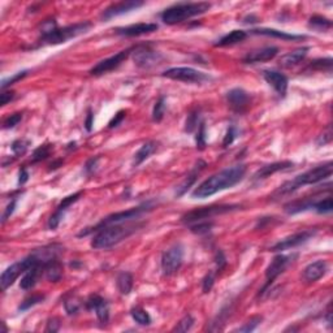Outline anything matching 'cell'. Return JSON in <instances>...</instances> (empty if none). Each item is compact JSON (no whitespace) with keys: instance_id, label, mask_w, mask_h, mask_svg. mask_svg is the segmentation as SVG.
<instances>
[{"instance_id":"obj_1","label":"cell","mask_w":333,"mask_h":333,"mask_svg":"<svg viewBox=\"0 0 333 333\" xmlns=\"http://www.w3.org/2000/svg\"><path fill=\"white\" fill-rule=\"evenodd\" d=\"M245 175L246 165H243V164H237V165L225 168L215 175L210 176L209 179L198 185V188L194 189V191L191 193V198L204 199V198L211 197L219 191L233 188L234 185L242 181Z\"/></svg>"},{"instance_id":"obj_2","label":"cell","mask_w":333,"mask_h":333,"mask_svg":"<svg viewBox=\"0 0 333 333\" xmlns=\"http://www.w3.org/2000/svg\"><path fill=\"white\" fill-rule=\"evenodd\" d=\"M142 223H121V224H113L104 227L102 229L97 230V234L91 239V247L97 250H106L111 248L120 243L121 241L131 237L132 234L136 233L137 230L142 228Z\"/></svg>"},{"instance_id":"obj_3","label":"cell","mask_w":333,"mask_h":333,"mask_svg":"<svg viewBox=\"0 0 333 333\" xmlns=\"http://www.w3.org/2000/svg\"><path fill=\"white\" fill-rule=\"evenodd\" d=\"M332 170H333V164L330 161L325 164H321V165L315 166V168H311V170L306 171L302 175H298L297 177H294L290 181H286L285 184H282L277 190L273 193V197H280V195H286V194H292L296 190H298L302 186H306V185H314L318 184V182L324 181L325 179L332 176Z\"/></svg>"},{"instance_id":"obj_4","label":"cell","mask_w":333,"mask_h":333,"mask_svg":"<svg viewBox=\"0 0 333 333\" xmlns=\"http://www.w3.org/2000/svg\"><path fill=\"white\" fill-rule=\"evenodd\" d=\"M91 26L93 25H91L90 21H84L78 22V24L69 25V26L55 27V29L47 31V33H42V35L39 36V39L36 40V45L34 46L33 49H39L43 46H56L65 43L69 39L81 35V34L88 33Z\"/></svg>"},{"instance_id":"obj_5","label":"cell","mask_w":333,"mask_h":333,"mask_svg":"<svg viewBox=\"0 0 333 333\" xmlns=\"http://www.w3.org/2000/svg\"><path fill=\"white\" fill-rule=\"evenodd\" d=\"M211 8V4L207 2L199 3H177L166 8L160 15L161 21L166 25H176L190 20L195 16L203 15Z\"/></svg>"},{"instance_id":"obj_6","label":"cell","mask_w":333,"mask_h":333,"mask_svg":"<svg viewBox=\"0 0 333 333\" xmlns=\"http://www.w3.org/2000/svg\"><path fill=\"white\" fill-rule=\"evenodd\" d=\"M152 209H154L152 202H146L143 203V204H141V206L133 207V209H129L127 210V211H120V212H115V214H111V215H108L107 218H104L100 223H98L95 227L82 229L78 233V237H85L88 236V234L93 233V232H97V230L102 229V228L108 227V225L121 224V223H129V221L138 220L143 214L150 212Z\"/></svg>"},{"instance_id":"obj_7","label":"cell","mask_w":333,"mask_h":333,"mask_svg":"<svg viewBox=\"0 0 333 333\" xmlns=\"http://www.w3.org/2000/svg\"><path fill=\"white\" fill-rule=\"evenodd\" d=\"M238 209H241V206H238V204H218V206L199 207V209H195L193 211H189L188 214H185L181 218V221L184 224L191 225L194 223L209 220V219H212L214 216L233 212Z\"/></svg>"},{"instance_id":"obj_8","label":"cell","mask_w":333,"mask_h":333,"mask_svg":"<svg viewBox=\"0 0 333 333\" xmlns=\"http://www.w3.org/2000/svg\"><path fill=\"white\" fill-rule=\"evenodd\" d=\"M35 263H39V262L36 261L33 254H30L29 257L24 258L22 261H18L16 262V263H13L12 266H9L8 268L2 273V277H0L2 289L7 290L11 285L15 284V281L20 276L24 275V273Z\"/></svg>"},{"instance_id":"obj_9","label":"cell","mask_w":333,"mask_h":333,"mask_svg":"<svg viewBox=\"0 0 333 333\" xmlns=\"http://www.w3.org/2000/svg\"><path fill=\"white\" fill-rule=\"evenodd\" d=\"M296 258H297V254H293V255L279 254L273 258L272 261H271V263L268 264V267H267L266 284H264V286L262 288V290L259 292V296H263V294L266 293V290L270 288L271 284H272V282L275 281L281 273L285 272V270L288 268L289 264H290L292 262H293V259H296Z\"/></svg>"},{"instance_id":"obj_10","label":"cell","mask_w":333,"mask_h":333,"mask_svg":"<svg viewBox=\"0 0 333 333\" xmlns=\"http://www.w3.org/2000/svg\"><path fill=\"white\" fill-rule=\"evenodd\" d=\"M161 76L165 78L175 79V81L186 82V84H202L210 79V76H207L206 73L189 67L171 68V69H166Z\"/></svg>"},{"instance_id":"obj_11","label":"cell","mask_w":333,"mask_h":333,"mask_svg":"<svg viewBox=\"0 0 333 333\" xmlns=\"http://www.w3.org/2000/svg\"><path fill=\"white\" fill-rule=\"evenodd\" d=\"M184 262V248L181 245H175L161 255V271L164 276H173L179 272Z\"/></svg>"},{"instance_id":"obj_12","label":"cell","mask_w":333,"mask_h":333,"mask_svg":"<svg viewBox=\"0 0 333 333\" xmlns=\"http://www.w3.org/2000/svg\"><path fill=\"white\" fill-rule=\"evenodd\" d=\"M133 51L134 47H131V49L122 50V51L113 55L111 58H107L104 59V60L99 61L95 67L91 68L90 74L91 76H102V74H106V73L117 69V68L131 56V54H133Z\"/></svg>"},{"instance_id":"obj_13","label":"cell","mask_w":333,"mask_h":333,"mask_svg":"<svg viewBox=\"0 0 333 333\" xmlns=\"http://www.w3.org/2000/svg\"><path fill=\"white\" fill-rule=\"evenodd\" d=\"M316 234V229H306V230H301L297 233L292 234V236L285 237L284 239L279 241V242L273 245L271 247V252L273 253H281L285 250H292V248H296L301 245H305L306 242H309L310 239Z\"/></svg>"},{"instance_id":"obj_14","label":"cell","mask_w":333,"mask_h":333,"mask_svg":"<svg viewBox=\"0 0 333 333\" xmlns=\"http://www.w3.org/2000/svg\"><path fill=\"white\" fill-rule=\"evenodd\" d=\"M133 60L137 67L149 69L160 63L161 55L147 46H140V47H134Z\"/></svg>"},{"instance_id":"obj_15","label":"cell","mask_w":333,"mask_h":333,"mask_svg":"<svg viewBox=\"0 0 333 333\" xmlns=\"http://www.w3.org/2000/svg\"><path fill=\"white\" fill-rule=\"evenodd\" d=\"M227 102L232 111L237 113H243L252 103V97L243 89L236 88L227 93Z\"/></svg>"},{"instance_id":"obj_16","label":"cell","mask_w":333,"mask_h":333,"mask_svg":"<svg viewBox=\"0 0 333 333\" xmlns=\"http://www.w3.org/2000/svg\"><path fill=\"white\" fill-rule=\"evenodd\" d=\"M143 2L141 0H128V2H120V3L112 4V6H109L108 8H106L100 16V18L103 20V21H108L111 18L117 17V16L125 15V13H129L134 9H138L140 7L143 6Z\"/></svg>"},{"instance_id":"obj_17","label":"cell","mask_w":333,"mask_h":333,"mask_svg":"<svg viewBox=\"0 0 333 333\" xmlns=\"http://www.w3.org/2000/svg\"><path fill=\"white\" fill-rule=\"evenodd\" d=\"M86 309L90 311H95L98 320L102 324H107L109 320V306L108 302L103 297H100L98 294H91L88 301L85 302Z\"/></svg>"},{"instance_id":"obj_18","label":"cell","mask_w":333,"mask_h":333,"mask_svg":"<svg viewBox=\"0 0 333 333\" xmlns=\"http://www.w3.org/2000/svg\"><path fill=\"white\" fill-rule=\"evenodd\" d=\"M159 29V25L155 22H140L125 27L116 29V34L122 36H141L146 34H151Z\"/></svg>"},{"instance_id":"obj_19","label":"cell","mask_w":333,"mask_h":333,"mask_svg":"<svg viewBox=\"0 0 333 333\" xmlns=\"http://www.w3.org/2000/svg\"><path fill=\"white\" fill-rule=\"evenodd\" d=\"M81 195H82V191H78V193L72 194V195H69V197H65L63 200H61L60 204H59L58 209H56V211H55L54 214L51 215V218H50V220H49L50 229L55 230L56 228L59 227L61 219L64 218V214L68 211V209L72 206L73 203H76L77 200L79 199Z\"/></svg>"},{"instance_id":"obj_20","label":"cell","mask_w":333,"mask_h":333,"mask_svg":"<svg viewBox=\"0 0 333 333\" xmlns=\"http://www.w3.org/2000/svg\"><path fill=\"white\" fill-rule=\"evenodd\" d=\"M263 78L270 86L275 89V91L281 97H285L288 90V77L277 70H264Z\"/></svg>"},{"instance_id":"obj_21","label":"cell","mask_w":333,"mask_h":333,"mask_svg":"<svg viewBox=\"0 0 333 333\" xmlns=\"http://www.w3.org/2000/svg\"><path fill=\"white\" fill-rule=\"evenodd\" d=\"M277 54H279V49L275 47V46H270V47H264V49L248 52L245 58L242 59V61L245 64L264 63V61L272 60Z\"/></svg>"},{"instance_id":"obj_22","label":"cell","mask_w":333,"mask_h":333,"mask_svg":"<svg viewBox=\"0 0 333 333\" xmlns=\"http://www.w3.org/2000/svg\"><path fill=\"white\" fill-rule=\"evenodd\" d=\"M293 165L294 164L289 160L276 161V163L272 164H267V165L262 166L261 170H258L257 172H255V175L253 176V180H254V181H262V180H266L267 177H270V176L275 175V173L280 172V171L290 170Z\"/></svg>"},{"instance_id":"obj_23","label":"cell","mask_w":333,"mask_h":333,"mask_svg":"<svg viewBox=\"0 0 333 333\" xmlns=\"http://www.w3.org/2000/svg\"><path fill=\"white\" fill-rule=\"evenodd\" d=\"M328 264L325 261H316L314 263H310L309 266L303 270L302 277L306 282H315L320 280L323 276L327 273Z\"/></svg>"},{"instance_id":"obj_24","label":"cell","mask_w":333,"mask_h":333,"mask_svg":"<svg viewBox=\"0 0 333 333\" xmlns=\"http://www.w3.org/2000/svg\"><path fill=\"white\" fill-rule=\"evenodd\" d=\"M42 272H45V266L40 263L34 264L22 276L21 281H20V288L22 290H30V289H33L36 282H38V279L42 276Z\"/></svg>"},{"instance_id":"obj_25","label":"cell","mask_w":333,"mask_h":333,"mask_svg":"<svg viewBox=\"0 0 333 333\" xmlns=\"http://www.w3.org/2000/svg\"><path fill=\"white\" fill-rule=\"evenodd\" d=\"M310 51V47H300V49L294 50V51L289 52V54L284 55L280 59V67L282 68H292L294 65L300 64L303 59L306 58L307 54Z\"/></svg>"},{"instance_id":"obj_26","label":"cell","mask_w":333,"mask_h":333,"mask_svg":"<svg viewBox=\"0 0 333 333\" xmlns=\"http://www.w3.org/2000/svg\"><path fill=\"white\" fill-rule=\"evenodd\" d=\"M204 166H206V163H204V161L203 160L197 161V164L194 165L193 171L186 176V179L184 180V182H182L179 188H177V197H181V195H184V194L189 190V188H190L191 185L197 181V177L199 176V173L204 170Z\"/></svg>"},{"instance_id":"obj_27","label":"cell","mask_w":333,"mask_h":333,"mask_svg":"<svg viewBox=\"0 0 333 333\" xmlns=\"http://www.w3.org/2000/svg\"><path fill=\"white\" fill-rule=\"evenodd\" d=\"M253 34L257 35H266V36H272V38H277V39H284V40H298V39H305V35H297V34H289L286 31H280L276 29H266V27H261V29H254L252 30Z\"/></svg>"},{"instance_id":"obj_28","label":"cell","mask_w":333,"mask_h":333,"mask_svg":"<svg viewBox=\"0 0 333 333\" xmlns=\"http://www.w3.org/2000/svg\"><path fill=\"white\" fill-rule=\"evenodd\" d=\"M64 275V267L61 262L59 261V258L52 259L49 263L45 266V276L46 279L51 282H58L60 281L61 277Z\"/></svg>"},{"instance_id":"obj_29","label":"cell","mask_w":333,"mask_h":333,"mask_svg":"<svg viewBox=\"0 0 333 333\" xmlns=\"http://www.w3.org/2000/svg\"><path fill=\"white\" fill-rule=\"evenodd\" d=\"M158 149V143L155 142V141H147L146 143H143L141 146V149L136 152L133 159V165L138 166L146 160V159H149L155 151Z\"/></svg>"},{"instance_id":"obj_30","label":"cell","mask_w":333,"mask_h":333,"mask_svg":"<svg viewBox=\"0 0 333 333\" xmlns=\"http://www.w3.org/2000/svg\"><path fill=\"white\" fill-rule=\"evenodd\" d=\"M247 38V33L245 30H233L229 34L224 35L221 39L218 40L216 47H229V46H234L237 43H241Z\"/></svg>"},{"instance_id":"obj_31","label":"cell","mask_w":333,"mask_h":333,"mask_svg":"<svg viewBox=\"0 0 333 333\" xmlns=\"http://www.w3.org/2000/svg\"><path fill=\"white\" fill-rule=\"evenodd\" d=\"M116 285H117L118 292L122 296H128L133 289V276L129 272H120L116 279Z\"/></svg>"},{"instance_id":"obj_32","label":"cell","mask_w":333,"mask_h":333,"mask_svg":"<svg viewBox=\"0 0 333 333\" xmlns=\"http://www.w3.org/2000/svg\"><path fill=\"white\" fill-rule=\"evenodd\" d=\"M230 311H232V309H230L229 306L223 307L221 311L219 312V315L215 318V320L211 323V327L209 328V330H211V332L223 330V328H224L225 325V321H227V319L230 316Z\"/></svg>"},{"instance_id":"obj_33","label":"cell","mask_w":333,"mask_h":333,"mask_svg":"<svg viewBox=\"0 0 333 333\" xmlns=\"http://www.w3.org/2000/svg\"><path fill=\"white\" fill-rule=\"evenodd\" d=\"M131 316L133 318V320L136 321L137 324H140V325H150L152 321V319H151V316H150L149 312L140 306L133 307V309L131 310Z\"/></svg>"},{"instance_id":"obj_34","label":"cell","mask_w":333,"mask_h":333,"mask_svg":"<svg viewBox=\"0 0 333 333\" xmlns=\"http://www.w3.org/2000/svg\"><path fill=\"white\" fill-rule=\"evenodd\" d=\"M309 26L318 31L329 30L330 27H332V21L328 20V18L323 17V16H312V17L310 18Z\"/></svg>"},{"instance_id":"obj_35","label":"cell","mask_w":333,"mask_h":333,"mask_svg":"<svg viewBox=\"0 0 333 333\" xmlns=\"http://www.w3.org/2000/svg\"><path fill=\"white\" fill-rule=\"evenodd\" d=\"M45 300H46L45 294H33V296L25 298V300L22 301L21 305L18 306V310H20V311H26V310L31 309V307L42 303Z\"/></svg>"},{"instance_id":"obj_36","label":"cell","mask_w":333,"mask_h":333,"mask_svg":"<svg viewBox=\"0 0 333 333\" xmlns=\"http://www.w3.org/2000/svg\"><path fill=\"white\" fill-rule=\"evenodd\" d=\"M312 210H315L318 214H329L333 210L332 197H327L324 199L315 200L312 204Z\"/></svg>"},{"instance_id":"obj_37","label":"cell","mask_w":333,"mask_h":333,"mask_svg":"<svg viewBox=\"0 0 333 333\" xmlns=\"http://www.w3.org/2000/svg\"><path fill=\"white\" fill-rule=\"evenodd\" d=\"M51 151H52V145H49V143H47V145L39 146L38 149L34 150L33 156H31V161H33V163H38V161L45 160V159L49 158Z\"/></svg>"},{"instance_id":"obj_38","label":"cell","mask_w":333,"mask_h":333,"mask_svg":"<svg viewBox=\"0 0 333 333\" xmlns=\"http://www.w3.org/2000/svg\"><path fill=\"white\" fill-rule=\"evenodd\" d=\"M164 112H165V98L160 97L156 100L152 109V120L155 122H160L164 117Z\"/></svg>"},{"instance_id":"obj_39","label":"cell","mask_w":333,"mask_h":333,"mask_svg":"<svg viewBox=\"0 0 333 333\" xmlns=\"http://www.w3.org/2000/svg\"><path fill=\"white\" fill-rule=\"evenodd\" d=\"M212 227H214V223H211V221H199V223L191 224L190 230L193 233L202 236V234H209L211 232Z\"/></svg>"},{"instance_id":"obj_40","label":"cell","mask_w":333,"mask_h":333,"mask_svg":"<svg viewBox=\"0 0 333 333\" xmlns=\"http://www.w3.org/2000/svg\"><path fill=\"white\" fill-rule=\"evenodd\" d=\"M29 146H30V141L25 140V138H20V140H16L15 142L12 143L11 149H12L13 154H15L16 156H22V155L26 154Z\"/></svg>"},{"instance_id":"obj_41","label":"cell","mask_w":333,"mask_h":333,"mask_svg":"<svg viewBox=\"0 0 333 333\" xmlns=\"http://www.w3.org/2000/svg\"><path fill=\"white\" fill-rule=\"evenodd\" d=\"M194 323H195L194 318L188 314V315H185L184 318L175 325L172 332H188V330H190L191 328H193Z\"/></svg>"},{"instance_id":"obj_42","label":"cell","mask_w":333,"mask_h":333,"mask_svg":"<svg viewBox=\"0 0 333 333\" xmlns=\"http://www.w3.org/2000/svg\"><path fill=\"white\" fill-rule=\"evenodd\" d=\"M332 59L325 58V59H316V60L311 61L309 65V69L312 70H328L330 72L332 69Z\"/></svg>"},{"instance_id":"obj_43","label":"cell","mask_w":333,"mask_h":333,"mask_svg":"<svg viewBox=\"0 0 333 333\" xmlns=\"http://www.w3.org/2000/svg\"><path fill=\"white\" fill-rule=\"evenodd\" d=\"M64 307H65V311H67L68 315H76L78 312L79 307H81V303H79L78 298H76L74 296H70L69 298L64 301Z\"/></svg>"},{"instance_id":"obj_44","label":"cell","mask_w":333,"mask_h":333,"mask_svg":"<svg viewBox=\"0 0 333 333\" xmlns=\"http://www.w3.org/2000/svg\"><path fill=\"white\" fill-rule=\"evenodd\" d=\"M262 320H263V318H262V316H259V315L252 316V318L248 319V320L246 321V323L242 325V327H239L238 329L236 330V332H243V333L253 332L254 329H257L258 325L261 324Z\"/></svg>"},{"instance_id":"obj_45","label":"cell","mask_w":333,"mask_h":333,"mask_svg":"<svg viewBox=\"0 0 333 333\" xmlns=\"http://www.w3.org/2000/svg\"><path fill=\"white\" fill-rule=\"evenodd\" d=\"M199 112L198 111H193L186 118V124H185V132L186 133H191L194 129H198L199 127Z\"/></svg>"},{"instance_id":"obj_46","label":"cell","mask_w":333,"mask_h":333,"mask_svg":"<svg viewBox=\"0 0 333 333\" xmlns=\"http://www.w3.org/2000/svg\"><path fill=\"white\" fill-rule=\"evenodd\" d=\"M195 142H197V147L199 150H203L206 147V124L200 121L199 127H198V133L195 137Z\"/></svg>"},{"instance_id":"obj_47","label":"cell","mask_w":333,"mask_h":333,"mask_svg":"<svg viewBox=\"0 0 333 333\" xmlns=\"http://www.w3.org/2000/svg\"><path fill=\"white\" fill-rule=\"evenodd\" d=\"M22 120V113L21 112H16L9 115L8 117L4 118L3 121V129H12L16 125H18V122Z\"/></svg>"},{"instance_id":"obj_48","label":"cell","mask_w":333,"mask_h":333,"mask_svg":"<svg viewBox=\"0 0 333 333\" xmlns=\"http://www.w3.org/2000/svg\"><path fill=\"white\" fill-rule=\"evenodd\" d=\"M216 275H218L216 272H214V271H210V272L204 276V279H203V281H202L203 293H210V292H211L212 286H214V284H215Z\"/></svg>"},{"instance_id":"obj_49","label":"cell","mask_w":333,"mask_h":333,"mask_svg":"<svg viewBox=\"0 0 333 333\" xmlns=\"http://www.w3.org/2000/svg\"><path fill=\"white\" fill-rule=\"evenodd\" d=\"M26 76H27V70H22V72L16 73L15 76L8 77V78H4L3 81H2V85H0V86H2V90H6V89L8 88V86L13 85L15 82L20 81V79H22V78H24V77H26Z\"/></svg>"},{"instance_id":"obj_50","label":"cell","mask_w":333,"mask_h":333,"mask_svg":"<svg viewBox=\"0 0 333 333\" xmlns=\"http://www.w3.org/2000/svg\"><path fill=\"white\" fill-rule=\"evenodd\" d=\"M215 264H216V273L221 272V271L224 270L225 266H227V258H225L224 253L221 252V250H218L215 254Z\"/></svg>"},{"instance_id":"obj_51","label":"cell","mask_w":333,"mask_h":333,"mask_svg":"<svg viewBox=\"0 0 333 333\" xmlns=\"http://www.w3.org/2000/svg\"><path fill=\"white\" fill-rule=\"evenodd\" d=\"M125 116H127V111H124V109L118 111V112L116 113L115 116H113L112 120L108 122V129H113V128H117L118 125L122 122V120L125 118Z\"/></svg>"},{"instance_id":"obj_52","label":"cell","mask_w":333,"mask_h":333,"mask_svg":"<svg viewBox=\"0 0 333 333\" xmlns=\"http://www.w3.org/2000/svg\"><path fill=\"white\" fill-rule=\"evenodd\" d=\"M237 138V129L236 127H230L229 129H228L227 134H225L224 137V141H223V146L224 147H228L229 145H232V143L234 142V140Z\"/></svg>"},{"instance_id":"obj_53","label":"cell","mask_w":333,"mask_h":333,"mask_svg":"<svg viewBox=\"0 0 333 333\" xmlns=\"http://www.w3.org/2000/svg\"><path fill=\"white\" fill-rule=\"evenodd\" d=\"M16 204H17V198H12V200L8 203V206H7L6 211H4L3 218H2V223H3V224L13 215V212H15L16 210Z\"/></svg>"},{"instance_id":"obj_54","label":"cell","mask_w":333,"mask_h":333,"mask_svg":"<svg viewBox=\"0 0 333 333\" xmlns=\"http://www.w3.org/2000/svg\"><path fill=\"white\" fill-rule=\"evenodd\" d=\"M61 327V323H60V319L59 318H50L49 320H47V325H46V332H51V333H55L58 332L59 329H60Z\"/></svg>"},{"instance_id":"obj_55","label":"cell","mask_w":333,"mask_h":333,"mask_svg":"<svg viewBox=\"0 0 333 333\" xmlns=\"http://www.w3.org/2000/svg\"><path fill=\"white\" fill-rule=\"evenodd\" d=\"M15 91H6L3 90L2 91V94H0V104L2 106H6V104H8L11 100L15 99Z\"/></svg>"},{"instance_id":"obj_56","label":"cell","mask_w":333,"mask_h":333,"mask_svg":"<svg viewBox=\"0 0 333 333\" xmlns=\"http://www.w3.org/2000/svg\"><path fill=\"white\" fill-rule=\"evenodd\" d=\"M98 160H99V156H97V158H91L90 160H88V163H86V165H85L86 173H93V172H94L95 168H97Z\"/></svg>"},{"instance_id":"obj_57","label":"cell","mask_w":333,"mask_h":333,"mask_svg":"<svg viewBox=\"0 0 333 333\" xmlns=\"http://www.w3.org/2000/svg\"><path fill=\"white\" fill-rule=\"evenodd\" d=\"M93 125H94V115H93V111L89 109L88 115H86V121H85V128L88 132L93 131Z\"/></svg>"},{"instance_id":"obj_58","label":"cell","mask_w":333,"mask_h":333,"mask_svg":"<svg viewBox=\"0 0 333 333\" xmlns=\"http://www.w3.org/2000/svg\"><path fill=\"white\" fill-rule=\"evenodd\" d=\"M27 180H29V172H27L25 166H22L21 170H20V175H18V184L24 185Z\"/></svg>"},{"instance_id":"obj_59","label":"cell","mask_w":333,"mask_h":333,"mask_svg":"<svg viewBox=\"0 0 333 333\" xmlns=\"http://www.w3.org/2000/svg\"><path fill=\"white\" fill-rule=\"evenodd\" d=\"M330 140H332V132H330V129L328 128L327 133H323L320 137V140L318 141L319 145H325V143L330 142Z\"/></svg>"},{"instance_id":"obj_60","label":"cell","mask_w":333,"mask_h":333,"mask_svg":"<svg viewBox=\"0 0 333 333\" xmlns=\"http://www.w3.org/2000/svg\"><path fill=\"white\" fill-rule=\"evenodd\" d=\"M63 165V160H56V161H54V163H51L50 164V171H55V170H58L59 166H61Z\"/></svg>"},{"instance_id":"obj_61","label":"cell","mask_w":333,"mask_h":333,"mask_svg":"<svg viewBox=\"0 0 333 333\" xmlns=\"http://www.w3.org/2000/svg\"><path fill=\"white\" fill-rule=\"evenodd\" d=\"M2 325H3V333H6L7 330H8V329H7V327H6V323H2Z\"/></svg>"}]
</instances>
